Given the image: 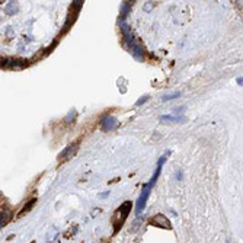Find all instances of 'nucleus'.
<instances>
[{
	"label": "nucleus",
	"instance_id": "f257e3e1",
	"mask_svg": "<svg viewBox=\"0 0 243 243\" xmlns=\"http://www.w3.org/2000/svg\"><path fill=\"white\" fill-rule=\"evenodd\" d=\"M121 28H122V34H124V41H125V44L128 45V48L131 50V52L134 54V57H136L137 60H143V55H144L143 48L140 47L137 39L134 38V35L131 34V31L128 29V26H127L122 20H121Z\"/></svg>",
	"mask_w": 243,
	"mask_h": 243
},
{
	"label": "nucleus",
	"instance_id": "f03ea898",
	"mask_svg": "<svg viewBox=\"0 0 243 243\" xmlns=\"http://www.w3.org/2000/svg\"><path fill=\"white\" fill-rule=\"evenodd\" d=\"M153 186H150L149 184L144 185L143 191H141V195L137 199V204H136V214H140L143 210L146 208V204H147V199H149V195H150V191H152Z\"/></svg>",
	"mask_w": 243,
	"mask_h": 243
},
{
	"label": "nucleus",
	"instance_id": "7ed1b4c3",
	"mask_svg": "<svg viewBox=\"0 0 243 243\" xmlns=\"http://www.w3.org/2000/svg\"><path fill=\"white\" fill-rule=\"evenodd\" d=\"M152 224L156 227H160V228H170L172 224H170V221L166 218V215H163V214H157L156 217L152 220Z\"/></svg>",
	"mask_w": 243,
	"mask_h": 243
},
{
	"label": "nucleus",
	"instance_id": "20e7f679",
	"mask_svg": "<svg viewBox=\"0 0 243 243\" xmlns=\"http://www.w3.org/2000/svg\"><path fill=\"white\" fill-rule=\"evenodd\" d=\"M101 127L104 131H112L115 127H117V120L112 117V115H105L101 121Z\"/></svg>",
	"mask_w": 243,
	"mask_h": 243
},
{
	"label": "nucleus",
	"instance_id": "39448f33",
	"mask_svg": "<svg viewBox=\"0 0 243 243\" xmlns=\"http://www.w3.org/2000/svg\"><path fill=\"white\" fill-rule=\"evenodd\" d=\"M77 146H79V143H74V144H70L69 147L60 155V160H63V162H66V160H69L70 157L73 156L76 152H77Z\"/></svg>",
	"mask_w": 243,
	"mask_h": 243
},
{
	"label": "nucleus",
	"instance_id": "423d86ee",
	"mask_svg": "<svg viewBox=\"0 0 243 243\" xmlns=\"http://www.w3.org/2000/svg\"><path fill=\"white\" fill-rule=\"evenodd\" d=\"M131 205H133V204H131L130 201L124 202L121 207H120V210H118V213H117V215H115V217H117V218H120V217H121V220L124 221V220H125V217L128 215L130 210H131Z\"/></svg>",
	"mask_w": 243,
	"mask_h": 243
},
{
	"label": "nucleus",
	"instance_id": "0eeeda50",
	"mask_svg": "<svg viewBox=\"0 0 243 243\" xmlns=\"http://www.w3.org/2000/svg\"><path fill=\"white\" fill-rule=\"evenodd\" d=\"M160 121H166V122H184L185 118L181 117V115H162L160 117Z\"/></svg>",
	"mask_w": 243,
	"mask_h": 243
},
{
	"label": "nucleus",
	"instance_id": "6e6552de",
	"mask_svg": "<svg viewBox=\"0 0 243 243\" xmlns=\"http://www.w3.org/2000/svg\"><path fill=\"white\" fill-rule=\"evenodd\" d=\"M181 96V93L179 92H175V93H170V95H168V96H163V101L166 102V101H172V99H176V98H179Z\"/></svg>",
	"mask_w": 243,
	"mask_h": 243
},
{
	"label": "nucleus",
	"instance_id": "1a4fd4ad",
	"mask_svg": "<svg viewBox=\"0 0 243 243\" xmlns=\"http://www.w3.org/2000/svg\"><path fill=\"white\" fill-rule=\"evenodd\" d=\"M147 99H149V96H143V98H140V99H139V102H137V104H136V105H137V106H139V105L144 104V102H146V101H147Z\"/></svg>",
	"mask_w": 243,
	"mask_h": 243
},
{
	"label": "nucleus",
	"instance_id": "9d476101",
	"mask_svg": "<svg viewBox=\"0 0 243 243\" xmlns=\"http://www.w3.org/2000/svg\"><path fill=\"white\" fill-rule=\"evenodd\" d=\"M121 12H122V16H125V15H127V12H128V6H127V4H122Z\"/></svg>",
	"mask_w": 243,
	"mask_h": 243
},
{
	"label": "nucleus",
	"instance_id": "9b49d317",
	"mask_svg": "<svg viewBox=\"0 0 243 243\" xmlns=\"http://www.w3.org/2000/svg\"><path fill=\"white\" fill-rule=\"evenodd\" d=\"M237 85L243 86V77H239V79H237Z\"/></svg>",
	"mask_w": 243,
	"mask_h": 243
},
{
	"label": "nucleus",
	"instance_id": "f8f14e48",
	"mask_svg": "<svg viewBox=\"0 0 243 243\" xmlns=\"http://www.w3.org/2000/svg\"><path fill=\"white\" fill-rule=\"evenodd\" d=\"M176 178H178V179H179V181H181V179H182V173H181V172H179V173L176 175Z\"/></svg>",
	"mask_w": 243,
	"mask_h": 243
}]
</instances>
